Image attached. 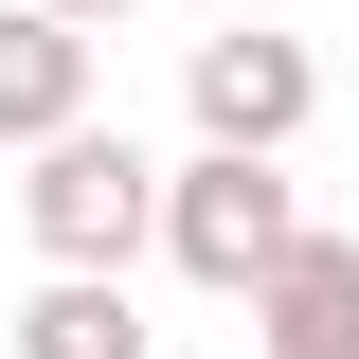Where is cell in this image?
Returning a JSON list of instances; mask_svg holds the SVG:
<instances>
[{
    "instance_id": "obj_1",
    "label": "cell",
    "mask_w": 359,
    "mask_h": 359,
    "mask_svg": "<svg viewBox=\"0 0 359 359\" xmlns=\"http://www.w3.org/2000/svg\"><path fill=\"white\" fill-rule=\"evenodd\" d=\"M162 252H180V287L252 306L269 269L306 252V180H287V162H233V144H198V162H162Z\"/></svg>"
},
{
    "instance_id": "obj_2",
    "label": "cell",
    "mask_w": 359,
    "mask_h": 359,
    "mask_svg": "<svg viewBox=\"0 0 359 359\" xmlns=\"http://www.w3.org/2000/svg\"><path fill=\"white\" fill-rule=\"evenodd\" d=\"M18 216H36V252H54V269H126L144 233H162V162H144L126 126H54V144H36V180H18Z\"/></svg>"
},
{
    "instance_id": "obj_3",
    "label": "cell",
    "mask_w": 359,
    "mask_h": 359,
    "mask_svg": "<svg viewBox=\"0 0 359 359\" xmlns=\"http://www.w3.org/2000/svg\"><path fill=\"white\" fill-rule=\"evenodd\" d=\"M198 144H233V162H287L306 144V108H323V54L287 36V18H233V36H198Z\"/></svg>"
},
{
    "instance_id": "obj_4",
    "label": "cell",
    "mask_w": 359,
    "mask_h": 359,
    "mask_svg": "<svg viewBox=\"0 0 359 359\" xmlns=\"http://www.w3.org/2000/svg\"><path fill=\"white\" fill-rule=\"evenodd\" d=\"M252 359H359V233H306L252 287Z\"/></svg>"
},
{
    "instance_id": "obj_5",
    "label": "cell",
    "mask_w": 359,
    "mask_h": 359,
    "mask_svg": "<svg viewBox=\"0 0 359 359\" xmlns=\"http://www.w3.org/2000/svg\"><path fill=\"white\" fill-rule=\"evenodd\" d=\"M54 126H90V36L0 0V144H54Z\"/></svg>"
},
{
    "instance_id": "obj_6",
    "label": "cell",
    "mask_w": 359,
    "mask_h": 359,
    "mask_svg": "<svg viewBox=\"0 0 359 359\" xmlns=\"http://www.w3.org/2000/svg\"><path fill=\"white\" fill-rule=\"evenodd\" d=\"M18 359H144V306H126V269H54L36 306H18Z\"/></svg>"
},
{
    "instance_id": "obj_7",
    "label": "cell",
    "mask_w": 359,
    "mask_h": 359,
    "mask_svg": "<svg viewBox=\"0 0 359 359\" xmlns=\"http://www.w3.org/2000/svg\"><path fill=\"white\" fill-rule=\"evenodd\" d=\"M36 18H72V36H108V18H126V0H36Z\"/></svg>"
}]
</instances>
